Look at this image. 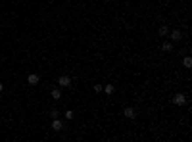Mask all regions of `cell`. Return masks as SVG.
Wrapping results in <instances>:
<instances>
[{
  "mask_svg": "<svg viewBox=\"0 0 192 142\" xmlns=\"http://www.w3.org/2000/svg\"><path fill=\"white\" fill-rule=\"evenodd\" d=\"M161 48H163V52H171V50H173V42L165 41L163 44H161Z\"/></svg>",
  "mask_w": 192,
  "mask_h": 142,
  "instance_id": "obj_7",
  "label": "cell"
},
{
  "mask_svg": "<svg viewBox=\"0 0 192 142\" xmlns=\"http://www.w3.org/2000/svg\"><path fill=\"white\" fill-rule=\"evenodd\" d=\"M64 115H65V119H67V121H71V119H73V115H75V113H73L71 110H67V111H65Z\"/></svg>",
  "mask_w": 192,
  "mask_h": 142,
  "instance_id": "obj_12",
  "label": "cell"
},
{
  "mask_svg": "<svg viewBox=\"0 0 192 142\" xmlns=\"http://www.w3.org/2000/svg\"><path fill=\"white\" fill-rule=\"evenodd\" d=\"M52 98H54V100H60V98H62V92H60L58 88H54V90H52Z\"/></svg>",
  "mask_w": 192,
  "mask_h": 142,
  "instance_id": "obj_10",
  "label": "cell"
},
{
  "mask_svg": "<svg viewBox=\"0 0 192 142\" xmlns=\"http://www.w3.org/2000/svg\"><path fill=\"white\" fill-rule=\"evenodd\" d=\"M27 83L31 85V87L39 85V75H37V73H31V75H27Z\"/></svg>",
  "mask_w": 192,
  "mask_h": 142,
  "instance_id": "obj_5",
  "label": "cell"
},
{
  "mask_svg": "<svg viewBox=\"0 0 192 142\" xmlns=\"http://www.w3.org/2000/svg\"><path fill=\"white\" fill-rule=\"evenodd\" d=\"M52 129H54V131H62V129H64V125H62V121H60L58 117L52 119Z\"/></svg>",
  "mask_w": 192,
  "mask_h": 142,
  "instance_id": "obj_6",
  "label": "cell"
},
{
  "mask_svg": "<svg viewBox=\"0 0 192 142\" xmlns=\"http://www.w3.org/2000/svg\"><path fill=\"white\" fill-rule=\"evenodd\" d=\"M58 85H60V87H64V88L71 87V77H67V75H62V77H58Z\"/></svg>",
  "mask_w": 192,
  "mask_h": 142,
  "instance_id": "obj_1",
  "label": "cell"
},
{
  "mask_svg": "<svg viewBox=\"0 0 192 142\" xmlns=\"http://www.w3.org/2000/svg\"><path fill=\"white\" fill-rule=\"evenodd\" d=\"M160 35H161V37H167V35H169V29H167V25H161V27H160Z\"/></svg>",
  "mask_w": 192,
  "mask_h": 142,
  "instance_id": "obj_9",
  "label": "cell"
},
{
  "mask_svg": "<svg viewBox=\"0 0 192 142\" xmlns=\"http://www.w3.org/2000/svg\"><path fill=\"white\" fill-rule=\"evenodd\" d=\"M167 37L171 38V42H179V41H181V37H183V35H181V31H177V29H175V31H171L169 35H167Z\"/></svg>",
  "mask_w": 192,
  "mask_h": 142,
  "instance_id": "obj_3",
  "label": "cell"
},
{
  "mask_svg": "<svg viewBox=\"0 0 192 142\" xmlns=\"http://www.w3.org/2000/svg\"><path fill=\"white\" fill-rule=\"evenodd\" d=\"M50 117L56 119V117H58V110H50Z\"/></svg>",
  "mask_w": 192,
  "mask_h": 142,
  "instance_id": "obj_14",
  "label": "cell"
},
{
  "mask_svg": "<svg viewBox=\"0 0 192 142\" xmlns=\"http://www.w3.org/2000/svg\"><path fill=\"white\" fill-rule=\"evenodd\" d=\"M102 88H104V85H100V83H98V85H94V90H96V92H102Z\"/></svg>",
  "mask_w": 192,
  "mask_h": 142,
  "instance_id": "obj_13",
  "label": "cell"
},
{
  "mask_svg": "<svg viewBox=\"0 0 192 142\" xmlns=\"http://www.w3.org/2000/svg\"><path fill=\"white\" fill-rule=\"evenodd\" d=\"M186 102H188V100H186V96H184V94H181V92L173 96V104H177V106H184Z\"/></svg>",
  "mask_w": 192,
  "mask_h": 142,
  "instance_id": "obj_2",
  "label": "cell"
},
{
  "mask_svg": "<svg viewBox=\"0 0 192 142\" xmlns=\"http://www.w3.org/2000/svg\"><path fill=\"white\" fill-rule=\"evenodd\" d=\"M183 65H184V67H192V58H184Z\"/></svg>",
  "mask_w": 192,
  "mask_h": 142,
  "instance_id": "obj_11",
  "label": "cell"
},
{
  "mask_svg": "<svg viewBox=\"0 0 192 142\" xmlns=\"http://www.w3.org/2000/svg\"><path fill=\"white\" fill-rule=\"evenodd\" d=\"M4 90V85H2V81H0V92Z\"/></svg>",
  "mask_w": 192,
  "mask_h": 142,
  "instance_id": "obj_15",
  "label": "cell"
},
{
  "mask_svg": "<svg viewBox=\"0 0 192 142\" xmlns=\"http://www.w3.org/2000/svg\"><path fill=\"white\" fill-rule=\"evenodd\" d=\"M102 90H104V92H106V94H114V90H115V87H114V85H106V87H104V88H102Z\"/></svg>",
  "mask_w": 192,
  "mask_h": 142,
  "instance_id": "obj_8",
  "label": "cell"
},
{
  "mask_svg": "<svg viewBox=\"0 0 192 142\" xmlns=\"http://www.w3.org/2000/svg\"><path fill=\"white\" fill-rule=\"evenodd\" d=\"M123 117H127V119H135L137 113H135L133 108H125V110H123Z\"/></svg>",
  "mask_w": 192,
  "mask_h": 142,
  "instance_id": "obj_4",
  "label": "cell"
}]
</instances>
